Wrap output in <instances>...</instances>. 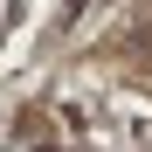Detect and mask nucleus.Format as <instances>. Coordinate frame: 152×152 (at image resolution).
I'll return each instance as SVG.
<instances>
[{"instance_id": "f257e3e1", "label": "nucleus", "mask_w": 152, "mask_h": 152, "mask_svg": "<svg viewBox=\"0 0 152 152\" xmlns=\"http://www.w3.org/2000/svg\"><path fill=\"white\" fill-rule=\"evenodd\" d=\"M28 152H56V145H42V138H35V145H28Z\"/></svg>"}]
</instances>
